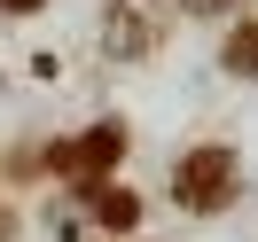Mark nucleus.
I'll list each match as a JSON object with an SVG mask.
<instances>
[{
    "mask_svg": "<svg viewBox=\"0 0 258 242\" xmlns=\"http://www.w3.org/2000/svg\"><path fill=\"white\" fill-rule=\"evenodd\" d=\"M235 195H242V156H235L227 141H204V148H188V156L172 164V203L196 211V219L227 211Z\"/></svg>",
    "mask_w": 258,
    "mask_h": 242,
    "instance_id": "nucleus-1",
    "label": "nucleus"
},
{
    "mask_svg": "<svg viewBox=\"0 0 258 242\" xmlns=\"http://www.w3.org/2000/svg\"><path fill=\"white\" fill-rule=\"evenodd\" d=\"M110 164H125V125L117 117H102L94 133H79V141H55L47 148V172H63V180H110Z\"/></svg>",
    "mask_w": 258,
    "mask_h": 242,
    "instance_id": "nucleus-2",
    "label": "nucleus"
},
{
    "mask_svg": "<svg viewBox=\"0 0 258 242\" xmlns=\"http://www.w3.org/2000/svg\"><path fill=\"white\" fill-rule=\"evenodd\" d=\"M86 203H94V219L110 226V234H133V226H141V195H133V188H117V180H102Z\"/></svg>",
    "mask_w": 258,
    "mask_h": 242,
    "instance_id": "nucleus-3",
    "label": "nucleus"
},
{
    "mask_svg": "<svg viewBox=\"0 0 258 242\" xmlns=\"http://www.w3.org/2000/svg\"><path fill=\"white\" fill-rule=\"evenodd\" d=\"M149 16L141 8H110V55H149Z\"/></svg>",
    "mask_w": 258,
    "mask_h": 242,
    "instance_id": "nucleus-4",
    "label": "nucleus"
},
{
    "mask_svg": "<svg viewBox=\"0 0 258 242\" xmlns=\"http://www.w3.org/2000/svg\"><path fill=\"white\" fill-rule=\"evenodd\" d=\"M219 63L235 70V78H258V24H235V32H227V47H219Z\"/></svg>",
    "mask_w": 258,
    "mask_h": 242,
    "instance_id": "nucleus-5",
    "label": "nucleus"
},
{
    "mask_svg": "<svg viewBox=\"0 0 258 242\" xmlns=\"http://www.w3.org/2000/svg\"><path fill=\"white\" fill-rule=\"evenodd\" d=\"M180 8H188V16H227L235 0H180Z\"/></svg>",
    "mask_w": 258,
    "mask_h": 242,
    "instance_id": "nucleus-6",
    "label": "nucleus"
},
{
    "mask_svg": "<svg viewBox=\"0 0 258 242\" xmlns=\"http://www.w3.org/2000/svg\"><path fill=\"white\" fill-rule=\"evenodd\" d=\"M0 8H8V16H32V8H47V0H0Z\"/></svg>",
    "mask_w": 258,
    "mask_h": 242,
    "instance_id": "nucleus-7",
    "label": "nucleus"
},
{
    "mask_svg": "<svg viewBox=\"0 0 258 242\" xmlns=\"http://www.w3.org/2000/svg\"><path fill=\"white\" fill-rule=\"evenodd\" d=\"M8 234H16V211H8V203H0V242H8Z\"/></svg>",
    "mask_w": 258,
    "mask_h": 242,
    "instance_id": "nucleus-8",
    "label": "nucleus"
}]
</instances>
